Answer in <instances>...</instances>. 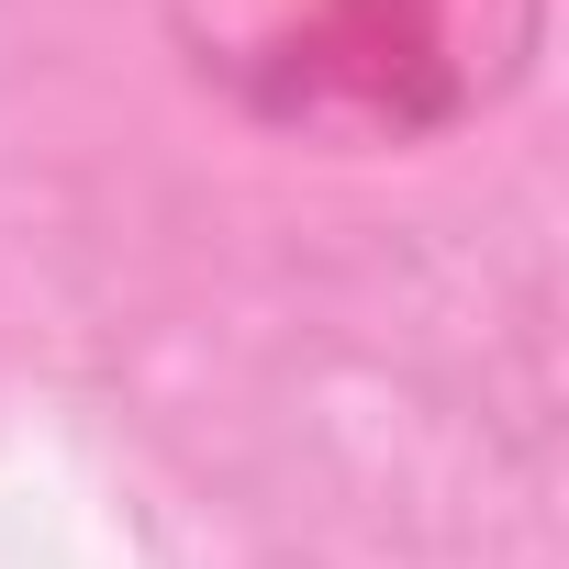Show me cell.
Masks as SVG:
<instances>
[{
  "label": "cell",
  "instance_id": "1",
  "mask_svg": "<svg viewBox=\"0 0 569 569\" xmlns=\"http://www.w3.org/2000/svg\"><path fill=\"white\" fill-rule=\"evenodd\" d=\"M157 23L268 134L436 146L525 90L547 0H157Z\"/></svg>",
  "mask_w": 569,
  "mask_h": 569
}]
</instances>
